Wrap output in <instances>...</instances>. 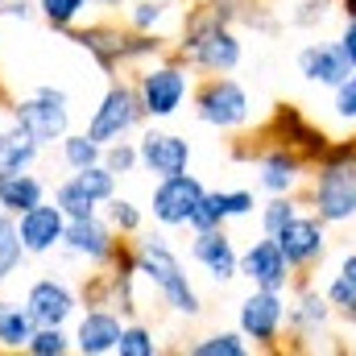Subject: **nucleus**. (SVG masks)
Masks as SVG:
<instances>
[{
    "mask_svg": "<svg viewBox=\"0 0 356 356\" xmlns=\"http://www.w3.org/2000/svg\"><path fill=\"white\" fill-rule=\"evenodd\" d=\"M133 266H137V277L149 282L170 311L186 315V319H195L203 311V302H199V294H195V286H191L182 261L175 257V249L162 236H141L133 245Z\"/></svg>",
    "mask_w": 356,
    "mask_h": 356,
    "instance_id": "f257e3e1",
    "label": "nucleus"
},
{
    "mask_svg": "<svg viewBox=\"0 0 356 356\" xmlns=\"http://www.w3.org/2000/svg\"><path fill=\"white\" fill-rule=\"evenodd\" d=\"M67 38L88 50L104 75H116L120 67H137V63L158 58V54L166 50L158 33H137V29H120V25H108V21L88 25V29H75V25H71Z\"/></svg>",
    "mask_w": 356,
    "mask_h": 356,
    "instance_id": "f03ea898",
    "label": "nucleus"
},
{
    "mask_svg": "<svg viewBox=\"0 0 356 356\" xmlns=\"http://www.w3.org/2000/svg\"><path fill=\"white\" fill-rule=\"evenodd\" d=\"M8 120L21 133H29L42 149L58 145L71 133V95L63 88H54V83H42L29 95H21V99L8 104Z\"/></svg>",
    "mask_w": 356,
    "mask_h": 356,
    "instance_id": "7ed1b4c3",
    "label": "nucleus"
},
{
    "mask_svg": "<svg viewBox=\"0 0 356 356\" xmlns=\"http://www.w3.org/2000/svg\"><path fill=\"white\" fill-rule=\"evenodd\" d=\"M315 211L323 224H344L356 216V154L353 145L323 154V170L315 182Z\"/></svg>",
    "mask_w": 356,
    "mask_h": 356,
    "instance_id": "20e7f679",
    "label": "nucleus"
},
{
    "mask_svg": "<svg viewBox=\"0 0 356 356\" xmlns=\"http://www.w3.org/2000/svg\"><path fill=\"white\" fill-rule=\"evenodd\" d=\"M178 54L207 71V75H228L241 67V38L228 29V25H199V29H182V42H178Z\"/></svg>",
    "mask_w": 356,
    "mask_h": 356,
    "instance_id": "39448f33",
    "label": "nucleus"
},
{
    "mask_svg": "<svg viewBox=\"0 0 356 356\" xmlns=\"http://www.w3.org/2000/svg\"><path fill=\"white\" fill-rule=\"evenodd\" d=\"M141 120H145V108H141L137 88L133 83H108V91L99 95V104H95V112L88 120V137L108 145V141L129 137Z\"/></svg>",
    "mask_w": 356,
    "mask_h": 356,
    "instance_id": "423d86ee",
    "label": "nucleus"
},
{
    "mask_svg": "<svg viewBox=\"0 0 356 356\" xmlns=\"http://www.w3.org/2000/svg\"><path fill=\"white\" fill-rule=\"evenodd\" d=\"M249 112H253L249 91L228 75H211L195 91V116L211 129H241V124H249Z\"/></svg>",
    "mask_w": 356,
    "mask_h": 356,
    "instance_id": "0eeeda50",
    "label": "nucleus"
},
{
    "mask_svg": "<svg viewBox=\"0 0 356 356\" xmlns=\"http://www.w3.org/2000/svg\"><path fill=\"white\" fill-rule=\"evenodd\" d=\"M133 88L141 95V108H145L149 120H170L178 108H182L186 91H191V75L178 63H154V67H145L137 75Z\"/></svg>",
    "mask_w": 356,
    "mask_h": 356,
    "instance_id": "6e6552de",
    "label": "nucleus"
},
{
    "mask_svg": "<svg viewBox=\"0 0 356 356\" xmlns=\"http://www.w3.org/2000/svg\"><path fill=\"white\" fill-rule=\"evenodd\" d=\"M199 199H203V182L182 170V175L158 178V186L149 195V211H154V220L162 228H186L195 207H199Z\"/></svg>",
    "mask_w": 356,
    "mask_h": 356,
    "instance_id": "1a4fd4ad",
    "label": "nucleus"
},
{
    "mask_svg": "<svg viewBox=\"0 0 356 356\" xmlns=\"http://www.w3.org/2000/svg\"><path fill=\"white\" fill-rule=\"evenodd\" d=\"M13 220H17V236H21L25 257H50L54 249H63L67 216L54 199H42V203H33L29 211H21Z\"/></svg>",
    "mask_w": 356,
    "mask_h": 356,
    "instance_id": "9d476101",
    "label": "nucleus"
},
{
    "mask_svg": "<svg viewBox=\"0 0 356 356\" xmlns=\"http://www.w3.org/2000/svg\"><path fill=\"white\" fill-rule=\"evenodd\" d=\"M25 311L33 315V323L38 327H67L71 319H75V311H79V294L63 282V277H38V282H29V290H25Z\"/></svg>",
    "mask_w": 356,
    "mask_h": 356,
    "instance_id": "9b49d317",
    "label": "nucleus"
},
{
    "mask_svg": "<svg viewBox=\"0 0 356 356\" xmlns=\"http://www.w3.org/2000/svg\"><path fill=\"white\" fill-rule=\"evenodd\" d=\"M116 228L104 220V216H83V220H67V232H63V249L88 266H108V257L116 253Z\"/></svg>",
    "mask_w": 356,
    "mask_h": 356,
    "instance_id": "f8f14e48",
    "label": "nucleus"
},
{
    "mask_svg": "<svg viewBox=\"0 0 356 356\" xmlns=\"http://www.w3.org/2000/svg\"><path fill=\"white\" fill-rule=\"evenodd\" d=\"M273 241H277L282 257L290 261V269L315 266V261L323 257V249H327L323 220H315V216H294V220H286V224L273 232Z\"/></svg>",
    "mask_w": 356,
    "mask_h": 356,
    "instance_id": "ddd939ff",
    "label": "nucleus"
},
{
    "mask_svg": "<svg viewBox=\"0 0 356 356\" xmlns=\"http://www.w3.org/2000/svg\"><path fill=\"white\" fill-rule=\"evenodd\" d=\"M282 323H286V302H282V290H253L245 302H241V336L253 340V344H273L282 336Z\"/></svg>",
    "mask_w": 356,
    "mask_h": 356,
    "instance_id": "4468645a",
    "label": "nucleus"
},
{
    "mask_svg": "<svg viewBox=\"0 0 356 356\" xmlns=\"http://www.w3.org/2000/svg\"><path fill=\"white\" fill-rule=\"evenodd\" d=\"M137 158H141V170L166 178V175H182L191 166V141L178 137V133H162V129H145L141 141H137Z\"/></svg>",
    "mask_w": 356,
    "mask_h": 356,
    "instance_id": "2eb2a0df",
    "label": "nucleus"
},
{
    "mask_svg": "<svg viewBox=\"0 0 356 356\" xmlns=\"http://www.w3.org/2000/svg\"><path fill=\"white\" fill-rule=\"evenodd\" d=\"M120 311L112 307H91L88 315L75 323V336H71V353L79 356H112L116 353V340H120Z\"/></svg>",
    "mask_w": 356,
    "mask_h": 356,
    "instance_id": "dca6fc26",
    "label": "nucleus"
},
{
    "mask_svg": "<svg viewBox=\"0 0 356 356\" xmlns=\"http://www.w3.org/2000/svg\"><path fill=\"white\" fill-rule=\"evenodd\" d=\"M257 203H253V191H203L195 216H191V232H203V228H224L228 220H241L249 216Z\"/></svg>",
    "mask_w": 356,
    "mask_h": 356,
    "instance_id": "f3484780",
    "label": "nucleus"
},
{
    "mask_svg": "<svg viewBox=\"0 0 356 356\" xmlns=\"http://www.w3.org/2000/svg\"><path fill=\"white\" fill-rule=\"evenodd\" d=\"M191 257L207 269L216 282H232V277L241 273V253L232 249V241H228L224 228H203V232H195Z\"/></svg>",
    "mask_w": 356,
    "mask_h": 356,
    "instance_id": "a211bd4d",
    "label": "nucleus"
},
{
    "mask_svg": "<svg viewBox=\"0 0 356 356\" xmlns=\"http://www.w3.org/2000/svg\"><path fill=\"white\" fill-rule=\"evenodd\" d=\"M241 273H245L253 286H261V290H286V282H290V261L282 257L277 241L266 236V241L249 245V253H241Z\"/></svg>",
    "mask_w": 356,
    "mask_h": 356,
    "instance_id": "6ab92c4d",
    "label": "nucleus"
},
{
    "mask_svg": "<svg viewBox=\"0 0 356 356\" xmlns=\"http://www.w3.org/2000/svg\"><path fill=\"white\" fill-rule=\"evenodd\" d=\"M302 178V158L290 154L286 145L269 149V154H257V186L269 191V195H290Z\"/></svg>",
    "mask_w": 356,
    "mask_h": 356,
    "instance_id": "aec40b11",
    "label": "nucleus"
},
{
    "mask_svg": "<svg viewBox=\"0 0 356 356\" xmlns=\"http://www.w3.org/2000/svg\"><path fill=\"white\" fill-rule=\"evenodd\" d=\"M298 71H302V79L323 83V88H340V83L353 75V67H348V58L340 54V46H307V50L298 54Z\"/></svg>",
    "mask_w": 356,
    "mask_h": 356,
    "instance_id": "412c9836",
    "label": "nucleus"
},
{
    "mask_svg": "<svg viewBox=\"0 0 356 356\" xmlns=\"http://www.w3.org/2000/svg\"><path fill=\"white\" fill-rule=\"evenodd\" d=\"M46 195H50V186L33 175V166H29V170H4V175H0V211H8V216L29 211V207L42 203Z\"/></svg>",
    "mask_w": 356,
    "mask_h": 356,
    "instance_id": "4be33fe9",
    "label": "nucleus"
},
{
    "mask_svg": "<svg viewBox=\"0 0 356 356\" xmlns=\"http://www.w3.org/2000/svg\"><path fill=\"white\" fill-rule=\"evenodd\" d=\"M38 158H42V145L29 133H21L13 120H4L0 124V175L4 170H29Z\"/></svg>",
    "mask_w": 356,
    "mask_h": 356,
    "instance_id": "5701e85b",
    "label": "nucleus"
},
{
    "mask_svg": "<svg viewBox=\"0 0 356 356\" xmlns=\"http://www.w3.org/2000/svg\"><path fill=\"white\" fill-rule=\"evenodd\" d=\"M33 327H38V323H33V315L25 311V302L0 298V348H4V353H25Z\"/></svg>",
    "mask_w": 356,
    "mask_h": 356,
    "instance_id": "b1692460",
    "label": "nucleus"
},
{
    "mask_svg": "<svg viewBox=\"0 0 356 356\" xmlns=\"http://www.w3.org/2000/svg\"><path fill=\"white\" fill-rule=\"evenodd\" d=\"M327 302L344 315V319H356V253H348L340 261V273L332 277L327 286Z\"/></svg>",
    "mask_w": 356,
    "mask_h": 356,
    "instance_id": "393cba45",
    "label": "nucleus"
},
{
    "mask_svg": "<svg viewBox=\"0 0 356 356\" xmlns=\"http://www.w3.org/2000/svg\"><path fill=\"white\" fill-rule=\"evenodd\" d=\"M99 154H104V145H99V141H91L88 133H67V137L58 141V158H63V166H67V170L95 166V162H99Z\"/></svg>",
    "mask_w": 356,
    "mask_h": 356,
    "instance_id": "a878e982",
    "label": "nucleus"
},
{
    "mask_svg": "<svg viewBox=\"0 0 356 356\" xmlns=\"http://www.w3.org/2000/svg\"><path fill=\"white\" fill-rule=\"evenodd\" d=\"M71 182L83 191V195H91L99 207L116 195V175L104 166V162H95V166H83V170H71Z\"/></svg>",
    "mask_w": 356,
    "mask_h": 356,
    "instance_id": "bb28decb",
    "label": "nucleus"
},
{
    "mask_svg": "<svg viewBox=\"0 0 356 356\" xmlns=\"http://www.w3.org/2000/svg\"><path fill=\"white\" fill-rule=\"evenodd\" d=\"M38 4V17L50 25V29H71V25H79V17L91 8V0H33Z\"/></svg>",
    "mask_w": 356,
    "mask_h": 356,
    "instance_id": "cd10ccee",
    "label": "nucleus"
},
{
    "mask_svg": "<svg viewBox=\"0 0 356 356\" xmlns=\"http://www.w3.org/2000/svg\"><path fill=\"white\" fill-rule=\"evenodd\" d=\"M25 261V249H21V236H17V220L8 211H0V282H8Z\"/></svg>",
    "mask_w": 356,
    "mask_h": 356,
    "instance_id": "c85d7f7f",
    "label": "nucleus"
},
{
    "mask_svg": "<svg viewBox=\"0 0 356 356\" xmlns=\"http://www.w3.org/2000/svg\"><path fill=\"white\" fill-rule=\"evenodd\" d=\"M129 29L137 33H158L162 21L170 17V0H129Z\"/></svg>",
    "mask_w": 356,
    "mask_h": 356,
    "instance_id": "c756f323",
    "label": "nucleus"
},
{
    "mask_svg": "<svg viewBox=\"0 0 356 356\" xmlns=\"http://www.w3.org/2000/svg\"><path fill=\"white\" fill-rule=\"evenodd\" d=\"M54 203L63 207V216L67 220H83V216H99V203L91 199V195H83L71 178H63L58 186H54Z\"/></svg>",
    "mask_w": 356,
    "mask_h": 356,
    "instance_id": "7c9ffc66",
    "label": "nucleus"
},
{
    "mask_svg": "<svg viewBox=\"0 0 356 356\" xmlns=\"http://www.w3.org/2000/svg\"><path fill=\"white\" fill-rule=\"evenodd\" d=\"M158 336L145 323H124L120 340H116V356H158Z\"/></svg>",
    "mask_w": 356,
    "mask_h": 356,
    "instance_id": "2f4dec72",
    "label": "nucleus"
},
{
    "mask_svg": "<svg viewBox=\"0 0 356 356\" xmlns=\"http://www.w3.org/2000/svg\"><path fill=\"white\" fill-rule=\"evenodd\" d=\"M104 207H108V216H104V220H108V224H112L120 236H137V232H141V207H137L133 199H120V195H112Z\"/></svg>",
    "mask_w": 356,
    "mask_h": 356,
    "instance_id": "473e14b6",
    "label": "nucleus"
},
{
    "mask_svg": "<svg viewBox=\"0 0 356 356\" xmlns=\"http://www.w3.org/2000/svg\"><path fill=\"white\" fill-rule=\"evenodd\" d=\"M245 353H249V344H245L241 332H216V336L191 344V356H245Z\"/></svg>",
    "mask_w": 356,
    "mask_h": 356,
    "instance_id": "72a5a7b5",
    "label": "nucleus"
},
{
    "mask_svg": "<svg viewBox=\"0 0 356 356\" xmlns=\"http://www.w3.org/2000/svg\"><path fill=\"white\" fill-rule=\"evenodd\" d=\"M99 162L112 170L116 178H124V175H133V170H141V158H137V145L133 141H108L104 145V154H99Z\"/></svg>",
    "mask_w": 356,
    "mask_h": 356,
    "instance_id": "f704fd0d",
    "label": "nucleus"
},
{
    "mask_svg": "<svg viewBox=\"0 0 356 356\" xmlns=\"http://www.w3.org/2000/svg\"><path fill=\"white\" fill-rule=\"evenodd\" d=\"M25 353L29 356H67L71 353V336H67V327H33Z\"/></svg>",
    "mask_w": 356,
    "mask_h": 356,
    "instance_id": "c9c22d12",
    "label": "nucleus"
},
{
    "mask_svg": "<svg viewBox=\"0 0 356 356\" xmlns=\"http://www.w3.org/2000/svg\"><path fill=\"white\" fill-rule=\"evenodd\" d=\"M327 315H332V302H327V294L319 298L315 290H307V294L298 298V307H294V323H298V327H323Z\"/></svg>",
    "mask_w": 356,
    "mask_h": 356,
    "instance_id": "e433bc0d",
    "label": "nucleus"
},
{
    "mask_svg": "<svg viewBox=\"0 0 356 356\" xmlns=\"http://www.w3.org/2000/svg\"><path fill=\"white\" fill-rule=\"evenodd\" d=\"M298 216V207H294V199L290 195H273L266 207H261V228H266V236H273L286 220H294Z\"/></svg>",
    "mask_w": 356,
    "mask_h": 356,
    "instance_id": "4c0bfd02",
    "label": "nucleus"
},
{
    "mask_svg": "<svg viewBox=\"0 0 356 356\" xmlns=\"http://www.w3.org/2000/svg\"><path fill=\"white\" fill-rule=\"evenodd\" d=\"M336 116H344V120H356V71L336 88Z\"/></svg>",
    "mask_w": 356,
    "mask_h": 356,
    "instance_id": "58836bf2",
    "label": "nucleus"
},
{
    "mask_svg": "<svg viewBox=\"0 0 356 356\" xmlns=\"http://www.w3.org/2000/svg\"><path fill=\"white\" fill-rule=\"evenodd\" d=\"M0 13L13 17V21H29V17L38 13V4H33V0H0Z\"/></svg>",
    "mask_w": 356,
    "mask_h": 356,
    "instance_id": "ea45409f",
    "label": "nucleus"
},
{
    "mask_svg": "<svg viewBox=\"0 0 356 356\" xmlns=\"http://www.w3.org/2000/svg\"><path fill=\"white\" fill-rule=\"evenodd\" d=\"M336 46H340V54L348 58V67L356 71V17H348V25H344V33H340Z\"/></svg>",
    "mask_w": 356,
    "mask_h": 356,
    "instance_id": "a19ab883",
    "label": "nucleus"
},
{
    "mask_svg": "<svg viewBox=\"0 0 356 356\" xmlns=\"http://www.w3.org/2000/svg\"><path fill=\"white\" fill-rule=\"evenodd\" d=\"M129 0H91V8H104V13H116V8H124Z\"/></svg>",
    "mask_w": 356,
    "mask_h": 356,
    "instance_id": "79ce46f5",
    "label": "nucleus"
},
{
    "mask_svg": "<svg viewBox=\"0 0 356 356\" xmlns=\"http://www.w3.org/2000/svg\"><path fill=\"white\" fill-rule=\"evenodd\" d=\"M8 104H13V99H8V95H4V88H0V108H8Z\"/></svg>",
    "mask_w": 356,
    "mask_h": 356,
    "instance_id": "37998d69",
    "label": "nucleus"
},
{
    "mask_svg": "<svg viewBox=\"0 0 356 356\" xmlns=\"http://www.w3.org/2000/svg\"><path fill=\"white\" fill-rule=\"evenodd\" d=\"M353 353H356V340H353Z\"/></svg>",
    "mask_w": 356,
    "mask_h": 356,
    "instance_id": "c03bdc74",
    "label": "nucleus"
}]
</instances>
